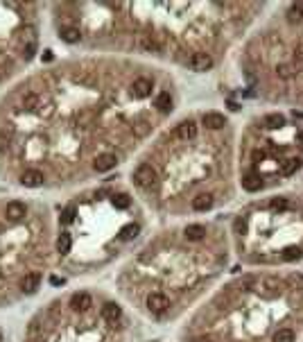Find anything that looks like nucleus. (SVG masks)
<instances>
[{
  "label": "nucleus",
  "mask_w": 303,
  "mask_h": 342,
  "mask_svg": "<svg viewBox=\"0 0 303 342\" xmlns=\"http://www.w3.org/2000/svg\"><path fill=\"white\" fill-rule=\"evenodd\" d=\"M183 236H186L188 240H202V238L206 236V227H202V224H188L186 231H183Z\"/></svg>",
  "instance_id": "obj_16"
},
{
  "label": "nucleus",
  "mask_w": 303,
  "mask_h": 342,
  "mask_svg": "<svg viewBox=\"0 0 303 342\" xmlns=\"http://www.w3.org/2000/svg\"><path fill=\"white\" fill-rule=\"evenodd\" d=\"M7 143H9V138H7L5 134H0V152H2V150H7Z\"/></svg>",
  "instance_id": "obj_33"
},
{
  "label": "nucleus",
  "mask_w": 303,
  "mask_h": 342,
  "mask_svg": "<svg viewBox=\"0 0 303 342\" xmlns=\"http://www.w3.org/2000/svg\"><path fill=\"white\" fill-rule=\"evenodd\" d=\"M34 50H36V41L32 39V41L23 48V57H25V59H32V57H34Z\"/></svg>",
  "instance_id": "obj_32"
},
{
  "label": "nucleus",
  "mask_w": 303,
  "mask_h": 342,
  "mask_svg": "<svg viewBox=\"0 0 303 342\" xmlns=\"http://www.w3.org/2000/svg\"><path fill=\"white\" fill-rule=\"evenodd\" d=\"M36 106H39V95L34 93H27L23 98V109H27V111H36Z\"/></svg>",
  "instance_id": "obj_25"
},
{
  "label": "nucleus",
  "mask_w": 303,
  "mask_h": 342,
  "mask_svg": "<svg viewBox=\"0 0 303 342\" xmlns=\"http://www.w3.org/2000/svg\"><path fill=\"white\" fill-rule=\"evenodd\" d=\"M202 123H204L208 130H222V127L227 125V120H224V116L217 111H206L204 116H202Z\"/></svg>",
  "instance_id": "obj_10"
},
{
  "label": "nucleus",
  "mask_w": 303,
  "mask_h": 342,
  "mask_svg": "<svg viewBox=\"0 0 303 342\" xmlns=\"http://www.w3.org/2000/svg\"><path fill=\"white\" fill-rule=\"evenodd\" d=\"M175 134L181 141H193L195 136H197V125H195V120H183V123L177 127Z\"/></svg>",
  "instance_id": "obj_8"
},
{
  "label": "nucleus",
  "mask_w": 303,
  "mask_h": 342,
  "mask_svg": "<svg viewBox=\"0 0 303 342\" xmlns=\"http://www.w3.org/2000/svg\"><path fill=\"white\" fill-rule=\"evenodd\" d=\"M50 281H52L54 286H59V283H64V279H59V277H52V279H50Z\"/></svg>",
  "instance_id": "obj_37"
},
{
  "label": "nucleus",
  "mask_w": 303,
  "mask_h": 342,
  "mask_svg": "<svg viewBox=\"0 0 303 342\" xmlns=\"http://www.w3.org/2000/svg\"><path fill=\"white\" fill-rule=\"evenodd\" d=\"M303 256V252L299 247H285L283 249V259L285 261H299Z\"/></svg>",
  "instance_id": "obj_27"
},
{
  "label": "nucleus",
  "mask_w": 303,
  "mask_h": 342,
  "mask_svg": "<svg viewBox=\"0 0 303 342\" xmlns=\"http://www.w3.org/2000/svg\"><path fill=\"white\" fill-rule=\"evenodd\" d=\"M276 75H278L280 79H290V77L294 75V68H292L290 64H280V66H276Z\"/></svg>",
  "instance_id": "obj_26"
},
{
  "label": "nucleus",
  "mask_w": 303,
  "mask_h": 342,
  "mask_svg": "<svg viewBox=\"0 0 303 342\" xmlns=\"http://www.w3.org/2000/svg\"><path fill=\"white\" fill-rule=\"evenodd\" d=\"M116 163H118L116 154L104 152V154H98V157H95L93 168H95L98 172H109V170H113V168H116Z\"/></svg>",
  "instance_id": "obj_6"
},
{
  "label": "nucleus",
  "mask_w": 303,
  "mask_h": 342,
  "mask_svg": "<svg viewBox=\"0 0 303 342\" xmlns=\"http://www.w3.org/2000/svg\"><path fill=\"white\" fill-rule=\"evenodd\" d=\"M290 21H301L303 18V2H297V5L290 7V12H287Z\"/></svg>",
  "instance_id": "obj_28"
},
{
  "label": "nucleus",
  "mask_w": 303,
  "mask_h": 342,
  "mask_svg": "<svg viewBox=\"0 0 303 342\" xmlns=\"http://www.w3.org/2000/svg\"><path fill=\"white\" fill-rule=\"evenodd\" d=\"M113 207L116 209H127L129 207V197L127 195H116V197H113Z\"/></svg>",
  "instance_id": "obj_30"
},
{
  "label": "nucleus",
  "mask_w": 303,
  "mask_h": 342,
  "mask_svg": "<svg viewBox=\"0 0 303 342\" xmlns=\"http://www.w3.org/2000/svg\"><path fill=\"white\" fill-rule=\"evenodd\" d=\"M150 130H152V125L147 123V120H138V123L134 125V132H136V136H145Z\"/></svg>",
  "instance_id": "obj_29"
},
{
  "label": "nucleus",
  "mask_w": 303,
  "mask_h": 342,
  "mask_svg": "<svg viewBox=\"0 0 303 342\" xmlns=\"http://www.w3.org/2000/svg\"><path fill=\"white\" fill-rule=\"evenodd\" d=\"M272 207H274V209H278V207H285V202H283V200H272Z\"/></svg>",
  "instance_id": "obj_35"
},
{
  "label": "nucleus",
  "mask_w": 303,
  "mask_h": 342,
  "mask_svg": "<svg viewBox=\"0 0 303 342\" xmlns=\"http://www.w3.org/2000/svg\"><path fill=\"white\" fill-rule=\"evenodd\" d=\"M210 207H213V195L204 193V195L193 197V209H195V211H208Z\"/></svg>",
  "instance_id": "obj_15"
},
{
  "label": "nucleus",
  "mask_w": 303,
  "mask_h": 342,
  "mask_svg": "<svg viewBox=\"0 0 303 342\" xmlns=\"http://www.w3.org/2000/svg\"><path fill=\"white\" fill-rule=\"evenodd\" d=\"M61 39H64L66 43H77L79 41V30L77 27H61Z\"/></svg>",
  "instance_id": "obj_23"
},
{
  "label": "nucleus",
  "mask_w": 303,
  "mask_h": 342,
  "mask_svg": "<svg viewBox=\"0 0 303 342\" xmlns=\"http://www.w3.org/2000/svg\"><path fill=\"white\" fill-rule=\"evenodd\" d=\"M39 286H41V274L39 272H29V274L23 277V281H21V290L23 292H36Z\"/></svg>",
  "instance_id": "obj_12"
},
{
  "label": "nucleus",
  "mask_w": 303,
  "mask_h": 342,
  "mask_svg": "<svg viewBox=\"0 0 303 342\" xmlns=\"http://www.w3.org/2000/svg\"><path fill=\"white\" fill-rule=\"evenodd\" d=\"M147 308H150L152 313L161 315V313H165L170 308V299L163 292H152V295H147Z\"/></svg>",
  "instance_id": "obj_3"
},
{
  "label": "nucleus",
  "mask_w": 303,
  "mask_h": 342,
  "mask_svg": "<svg viewBox=\"0 0 303 342\" xmlns=\"http://www.w3.org/2000/svg\"><path fill=\"white\" fill-rule=\"evenodd\" d=\"M262 159H265V152H260V150H256V152H253V161H256V163H260Z\"/></svg>",
  "instance_id": "obj_34"
},
{
  "label": "nucleus",
  "mask_w": 303,
  "mask_h": 342,
  "mask_svg": "<svg viewBox=\"0 0 303 342\" xmlns=\"http://www.w3.org/2000/svg\"><path fill=\"white\" fill-rule=\"evenodd\" d=\"M299 141H301V143H303V132H301V134H299Z\"/></svg>",
  "instance_id": "obj_38"
},
{
  "label": "nucleus",
  "mask_w": 303,
  "mask_h": 342,
  "mask_svg": "<svg viewBox=\"0 0 303 342\" xmlns=\"http://www.w3.org/2000/svg\"><path fill=\"white\" fill-rule=\"evenodd\" d=\"M154 182H156V170L150 163H143L134 170V184L138 188H150L154 186Z\"/></svg>",
  "instance_id": "obj_1"
},
{
  "label": "nucleus",
  "mask_w": 303,
  "mask_h": 342,
  "mask_svg": "<svg viewBox=\"0 0 303 342\" xmlns=\"http://www.w3.org/2000/svg\"><path fill=\"white\" fill-rule=\"evenodd\" d=\"M25 211H27V209H25L23 202H9L7 209H5V215H7L9 222H18V220H23Z\"/></svg>",
  "instance_id": "obj_9"
},
{
  "label": "nucleus",
  "mask_w": 303,
  "mask_h": 342,
  "mask_svg": "<svg viewBox=\"0 0 303 342\" xmlns=\"http://www.w3.org/2000/svg\"><path fill=\"white\" fill-rule=\"evenodd\" d=\"M138 231H140L138 224L129 222V224H125L123 229H120V238H123V240H134V238L138 236Z\"/></svg>",
  "instance_id": "obj_20"
},
{
  "label": "nucleus",
  "mask_w": 303,
  "mask_h": 342,
  "mask_svg": "<svg viewBox=\"0 0 303 342\" xmlns=\"http://www.w3.org/2000/svg\"><path fill=\"white\" fill-rule=\"evenodd\" d=\"M156 109L161 113H168L170 109H172V98H170V93H165V91H163V93L156 95Z\"/></svg>",
  "instance_id": "obj_19"
},
{
  "label": "nucleus",
  "mask_w": 303,
  "mask_h": 342,
  "mask_svg": "<svg viewBox=\"0 0 303 342\" xmlns=\"http://www.w3.org/2000/svg\"><path fill=\"white\" fill-rule=\"evenodd\" d=\"M102 317H104L106 322H111V324H116L118 319L123 317V311H120L118 304H104V306H102Z\"/></svg>",
  "instance_id": "obj_14"
},
{
  "label": "nucleus",
  "mask_w": 303,
  "mask_h": 342,
  "mask_svg": "<svg viewBox=\"0 0 303 342\" xmlns=\"http://www.w3.org/2000/svg\"><path fill=\"white\" fill-rule=\"evenodd\" d=\"M43 172L41 170H34V168H29V170H25L23 175H21V184H23L25 188H39L43 184Z\"/></svg>",
  "instance_id": "obj_5"
},
{
  "label": "nucleus",
  "mask_w": 303,
  "mask_h": 342,
  "mask_svg": "<svg viewBox=\"0 0 303 342\" xmlns=\"http://www.w3.org/2000/svg\"><path fill=\"white\" fill-rule=\"evenodd\" d=\"M260 186H262V182H260V177H256V175H247V177L242 179V188L249 190V193L260 190Z\"/></svg>",
  "instance_id": "obj_18"
},
{
  "label": "nucleus",
  "mask_w": 303,
  "mask_h": 342,
  "mask_svg": "<svg viewBox=\"0 0 303 342\" xmlns=\"http://www.w3.org/2000/svg\"><path fill=\"white\" fill-rule=\"evenodd\" d=\"M136 46L143 48L145 53H158V50H161L158 41L152 34H138V39H136Z\"/></svg>",
  "instance_id": "obj_13"
},
{
  "label": "nucleus",
  "mask_w": 303,
  "mask_h": 342,
  "mask_svg": "<svg viewBox=\"0 0 303 342\" xmlns=\"http://www.w3.org/2000/svg\"><path fill=\"white\" fill-rule=\"evenodd\" d=\"M70 306L75 308V311H88V308L93 306V299L88 292H75V295L70 297Z\"/></svg>",
  "instance_id": "obj_11"
},
{
  "label": "nucleus",
  "mask_w": 303,
  "mask_h": 342,
  "mask_svg": "<svg viewBox=\"0 0 303 342\" xmlns=\"http://www.w3.org/2000/svg\"><path fill=\"white\" fill-rule=\"evenodd\" d=\"M274 342H294V331L292 329H278L274 333Z\"/></svg>",
  "instance_id": "obj_24"
},
{
  "label": "nucleus",
  "mask_w": 303,
  "mask_h": 342,
  "mask_svg": "<svg viewBox=\"0 0 303 342\" xmlns=\"http://www.w3.org/2000/svg\"><path fill=\"white\" fill-rule=\"evenodd\" d=\"M70 247H73V238H70V234H59V238H57V252H61V254H68L70 252Z\"/></svg>",
  "instance_id": "obj_21"
},
{
  "label": "nucleus",
  "mask_w": 303,
  "mask_h": 342,
  "mask_svg": "<svg viewBox=\"0 0 303 342\" xmlns=\"http://www.w3.org/2000/svg\"><path fill=\"white\" fill-rule=\"evenodd\" d=\"M193 342H213V340H210L208 336H199V338H195Z\"/></svg>",
  "instance_id": "obj_36"
},
{
  "label": "nucleus",
  "mask_w": 303,
  "mask_h": 342,
  "mask_svg": "<svg viewBox=\"0 0 303 342\" xmlns=\"http://www.w3.org/2000/svg\"><path fill=\"white\" fill-rule=\"evenodd\" d=\"M262 125L267 127V130H278L285 125V118L280 116V113H267L265 118H262Z\"/></svg>",
  "instance_id": "obj_17"
},
{
  "label": "nucleus",
  "mask_w": 303,
  "mask_h": 342,
  "mask_svg": "<svg viewBox=\"0 0 303 342\" xmlns=\"http://www.w3.org/2000/svg\"><path fill=\"white\" fill-rule=\"evenodd\" d=\"M256 288L262 297H274V295H278V279L262 277L260 281H256Z\"/></svg>",
  "instance_id": "obj_4"
},
{
  "label": "nucleus",
  "mask_w": 303,
  "mask_h": 342,
  "mask_svg": "<svg viewBox=\"0 0 303 342\" xmlns=\"http://www.w3.org/2000/svg\"><path fill=\"white\" fill-rule=\"evenodd\" d=\"M152 89H154V84H152V79H147V77H138V79H134V84H131V93H134V98H147V95H152Z\"/></svg>",
  "instance_id": "obj_7"
},
{
  "label": "nucleus",
  "mask_w": 303,
  "mask_h": 342,
  "mask_svg": "<svg viewBox=\"0 0 303 342\" xmlns=\"http://www.w3.org/2000/svg\"><path fill=\"white\" fill-rule=\"evenodd\" d=\"M75 207H66L64 209V213H61V220H64V222L66 224H70V222H73V220H75Z\"/></svg>",
  "instance_id": "obj_31"
},
{
  "label": "nucleus",
  "mask_w": 303,
  "mask_h": 342,
  "mask_svg": "<svg viewBox=\"0 0 303 342\" xmlns=\"http://www.w3.org/2000/svg\"><path fill=\"white\" fill-rule=\"evenodd\" d=\"M301 168V159L299 157H292V159H287V161H283V175H294V172Z\"/></svg>",
  "instance_id": "obj_22"
},
{
  "label": "nucleus",
  "mask_w": 303,
  "mask_h": 342,
  "mask_svg": "<svg viewBox=\"0 0 303 342\" xmlns=\"http://www.w3.org/2000/svg\"><path fill=\"white\" fill-rule=\"evenodd\" d=\"M0 342H2V333H0Z\"/></svg>",
  "instance_id": "obj_39"
},
{
  "label": "nucleus",
  "mask_w": 303,
  "mask_h": 342,
  "mask_svg": "<svg viewBox=\"0 0 303 342\" xmlns=\"http://www.w3.org/2000/svg\"><path fill=\"white\" fill-rule=\"evenodd\" d=\"M188 66H190V71L195 73H206L213 68V57L208 53H193L188 57Z\"/></svg>",
  "instance_id": "obj_2"
}]
</instances>
